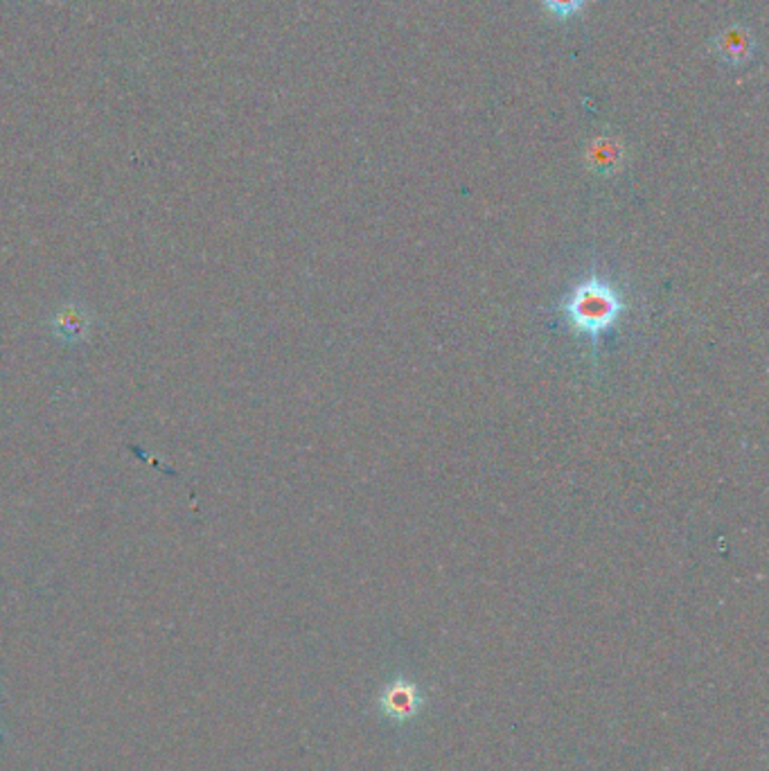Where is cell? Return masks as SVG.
<instances>
[{"instance_id":"3","label":"cell","mask_w":769,"mask_h":771,"mask_svg":"<svg viewBox=\"0 0 769 771\" xmlns=\"http://www.w3.org/2000/svg\"><path fill=\"white\" fill-rule=\"evenodd\" d=\"M90 312L79 304H64L53 319L55 334L66 343L84 341L90 334Z\"/></svg>"},{"instance_id":"6","label":"cell","mask_w":769,"mask_h":771,"mask_svg":"<svg viewBox=\"0 0 769 771\" xmlns=\"http://www.w3.org/2000/svg\"><path fill=\"white\" fill-rule=\"evenodd\" d=\"M548 14L555 19H572L587 6V0H542Z\"/></svg>"},{"instance_id":"1","label":"cell","mask_w":769,"mask_h":771,"mask_svg":"<svg viewBox=\"0 0 769 771\" xmlns=\"http://www.w3.org/2000/svg\"><path fill=\"white\" fill-rule=\"evenodd\" d=\"M623 296L611 280L602 276H589L578 282L574 291L562 302V317L576 334L591 341L600 339L609 330L617 328L623 314Z\"/></svg>"},{"instance_id":"4","label":"cell","mask_w":769,"mask_h":771,"mask_svg":"<svg viewBox=\"0 0 769 771\" xmlns=\"http://www.w3.org/2000/svg\"><path fill=\"white\" fill-rule=\"evenodd\" d=\"M382 706H384L388 717L408 719L418 713L420 697H418V690L414 686L397 684V686H391L386 690V695L382 697Z\"/></svg>"},{"instance_id":"5","label":"cell","mask_w":769,"mask_h":771,"mask_svg":"<svg viewBox=\"0 0 769 771\" xmlns=\"http://www.w3.org/2000/svg\"><path fill=\"white\" fill-rule=\"evenodd\" d=\"M587 159L596 172H613L623 161V144L613 138H598L591 142Z\"/></svg>"},{"instance_id":"2","label":"cell","mask_w":769,"mask_h":771,"mask_svg":"<svg viewBox=\"0 0 769 771\" xmlns=\"http://www.w3.org/2000/svg\"><path fill=\"white\" fill-rule=\"evenodd\" d=\"M713 47H715L717 57L725 60L731 66H738V64H745L751 60L754 50H756V41L747 28L729 25L723 32H717Z\"/></svg>"}]
</instances>
